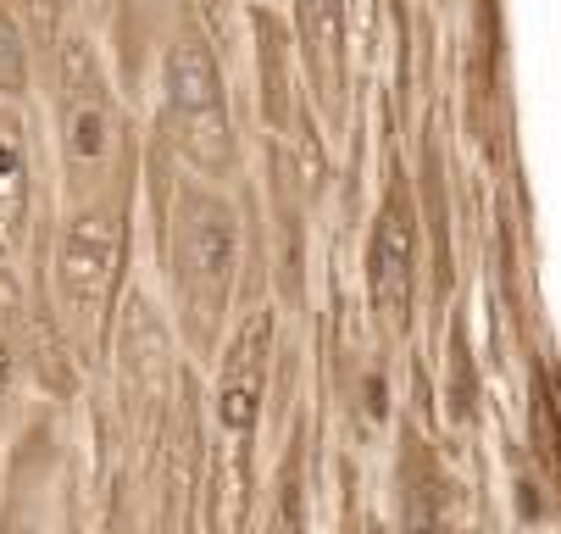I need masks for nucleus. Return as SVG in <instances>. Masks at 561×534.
Segmentation results:
<instances>
[{
  "label": "nucleus",
  "instance_id": "nucleus-1",
  "mask_svg": "<svg viewBox=\"0 0 561 534\" xmlns=\"http://www.w3.org/2000/svg\"><path fill=\"white\" fill-rule=\"evenodd\" d=\"M139 195H150L156 217L168 334L184 345V362L206 367L245 289V206H239V190L184 173L150 139L139 162Z\"/></svg>",
  "mask_w": 561,
  "mask_h": 534
},
{
  "label": "nucleus",
  "instance_id": "nucleus-2",
  "mask_svg": "<svg viewBox=\"0 0 561 534\" xmlns=\"http://www.w3.org/2000/svg\"><path fill=\"white\" fill-rule=\"evenodd\" d=\"M34 106L45 128V157H50V201L139 190L145 134L117 90L106 45L78 18L39 50Z\"/></svg>",
  "mask_w": 561,
  "mask_h": 534
},
{
  "label": "nucleus",
  "instance_id": "nucleus-3",
  "mask_svg": "<svg viewBox=\"0 0 561 534\" xmlns=\"http://www.w3.org/2000/svg\"><path fill=\"white\" fill-rule=\"evenodd\" d=\"M134 217H139V190L50 201L28 295L84 378H95L112 351V329L128 295V262H134Z\"/></svg>",
  "mask_w": 561,
  "mask_h": 534
},
{
  "label": "nucleus",
  "instance_id": "nucleus-4",
  "mask_svg": "<svg viewBox=\"0 0 561 534\" xmlns=\"http://www.w3.org/2000/svg\"><path fill=\"white\" fill-rule=\"evenodd\" d=\"M156 117H150V145L168 162H179L195 179L245 184V145L233 128V95H228V67L211 39V29L179 18V29L162 45V67H156Z\"/></svg>",
  "mask_w": 561,
  "mask_h": 534
},
{
  "label": "nucleus",
  "instance_id": "nucleus-5",
  "mask_svg": "<svg viewBox=\"0 0 561 534\" xmlns=\"http://www.w3.org/2000/svg\"><path fill=\"white\" fill-rule=\"evenodd\" d=\"M273 385H278V307L256 300V307L233 313V323L211 351V440H217L211 468L233 479V496L256 490V445L273 407Z\"/></svg>",
  "mask_w": 561,
  "mask_h": 534
},
{
  "label": "nucleus",
  "instance_id": "nucleus-6",
  "mask_svg": "<svg viewBox=\"0 0 561 534\" xmlns=\"http://www.w3.org/2000/svg\"><path fill=\"white\" fill-rule=\"evenodd\" d=\"M78 390H84V373L72 367L45 313L34 307L28 279L0 268V445L34 412V396L72 401Z\"/></svg>",
  "mask_w": 561,
  "mask_h": 534
},
{
  "label": "nucleus",
  "instance_id": "nucleus-7",
  "mask_svg": "<svg viewBox=\"0 0 561 534\" xmlns=\"http://www.w3.org/2000/svg\"><path fill=\"white\" fill-rule=\"evenodd\" d=\"M367 313L378 340L400 345L417 329V289H423V212L407 168L389 162L383 195L367 228Z\"/></svg>",
  "mask_w": 561,
  "mask_h": 534
},
{
  "label": "nucleus",
  "instance_id": "nucleus-8",
  "mask_svg": "<svg viewBox=\"0 0 561 534\" xmlns=\"http://www.w3.org/2000/svg\"><path fill=\"white\" fill-rule=\"evenodd\" d=\"M45 223H50V157H45L39 106L34 95L0 101V268L28 279Z\"/></svg>",
  "mask_w": 561,
  "mask_h": 534
},
{
  "label": "nucleus",
  "instance_id": "nucleus-9",
  "mask_svg": "<svg viewBox=\"0 0 561 534\" xmlns=\"http://www.w3.org/2000/svg\"><path fill=\"white\" fill-rule=\"evenodd\" d=\"M284 18L295 34L300 79L311 90V112L340 128L351 95V7L345 0H289Z\"/></svg>",
  "mask_w": 561,
  "mask_h": 534
},
{
  "label": "nucleus",
  "instance_id": "nucleus-10",
  "mask_svg": "<svg viewBox=\"0 0 561 534\" xmlns=\"http://www.w3.org/2000/svg\"><path fill=\"white\" fill-rule=\"evenodd\" d=\"M245 23H251V67H256V112L267 139H284L306 106V79H300V56H295V34L289 18L273 0H245Z\"/></svg>",
  "mask_w": 561,
  "mask_h": 534
},
{
  "label": "nucleus",
  "instance_id": "nucleus-11",
  "mask_svg": "<svg viewBox=\"0 0 561 534\" xmlns=\"http://www.w3.org/2000/svg\"><path fill=\"white\" fill-rule=\"evenodd\" d=\"M34 72H39V50H34L18 7L0 0V101H28L34 95Z\"/></svg>",
  "mask_w": 561,
  "mask_h": 534
},
{
  "label": "nucleus",
  "instance_id": "nucleus-12",
  "mask_svg": "<svg viewBox=\"0 0 561 534\" xmlns=\"http://www.w3.org/2000/svg\"><path fill=\"white\" fill-rule=\"evenodd\" d=\"M450 418L456 423H478V367H472V351H467V323L450 318Z\"/></svg>",
  "mask_w": 561,
  "mask_h": 534
},
{
  "label": "nucleus",
  "instance_id": "nucleus-13",
  "mask_svg": "<svg viewBox=\"0 0 561 534\" xmlns=\"http://www.w3.org/2000/svg\"><path fill=\"white\" fill-rule=\"evenodd\" d=\"M12 7H18V18H23L34 50H45V45L78 18V0H12Z\"/></svg>",
  "mask_w": 561,
  "mask_h": 534
}]
</instances>
